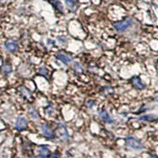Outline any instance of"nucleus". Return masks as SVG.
<instances>
[{
    "mask_svg": "<svg viewBox=\"0 0 158 158\" xmlns=\"http://www.w3.org/2000/svg\"><path fill=\"white\" fill-rule=\"evenodd\" d=\"M49 152L48 147L46 145H42L39 148V156H46Z\"/></svg>",
    "mask_w": 158,
    "mask_h": 158,
    "instance_id": "obj_10",
    "label": "nucleus"
},
{
    "mask_svg": "<svg viewBox=\"0 0 158 158\" xmlns=\"http://www.w3.org/2000/svg\"><path fill=\"white\" fill-rule=\"evenodd\" d=\"M57 59L61 60L65 64H68V62H70L73 60V58H71L65 54H62V53H59L57 55Z\"/></svg>",
    "mask_w": 158,
    "mask_h": 158,
    "instance_id": "obj_8",
    "label": "nucleus"
},
{
    "mask_svg": "<svg viewBox=\"0 0 158 158\" xmlns=\"http://www.w3.org/2000/svg\"><path fill=\"white\" fill-rule=\"evenodd\" d=\"M58 131L59 132L60 135L62 137V138H63L64 140L68 138V133H67V130H66V127H65L64 124H62V123H59V124Z\"/></svg>",
    "mask_w": 158,
    "mask_h": 158,
    "instance_id": "obj_6",
    "label": "nucleus"
},
{
    "mask_svg": "<svg viewBox=\"0 0 158 158\" xmlns=\"http://www.w3.org/2000/svg\"><path fill=\"white\" fill-rule=\"evenodd\" d=\"M41 130H42L44 134L46 137H48V138H51V137L53 136V133H52L51 130L48 127V125H46V124L42 125V127H41Z\"/></svg>",
    "mask_w": 158,
    "mask_h": 158,
    "instance_id": "obj_9",
    "label": "nucleus"
},
{
    "mask_svg": "<svg viewBox=\"0 0 158 158\" xmlns=\"http://www.w3.org/2000/svg\"><path fill=\"white\" fill-rule=\"evenodd\" d=\"M132 82H133V85L134 87H136L138 89H142L145 88V85L142 83L141 80L138 77H134L132 79Z\"/></svg>",
    "mask_w": 158,
    "mask_h": 158,
    "instance_id": "obj_7",
    "label": "nucleus"
},
{
    "mask_svg": "<svg viewBox=\"0 0 158 158\" xmlns=\"http://www.w3.org/2000/svg\"><path fill=\"white\" fill-rule=\"evenodd\" d=\"M156 119L157 117L154 115H147L140 117V120H144V121H153Z\"/></svg>",
    "mask_w": 158,
    "mask_h": 158,
    "instance_id": "obj_12",
    "label": "nucleus"
},
{
    "mask_svg": "<svg viewBox=\"0 0 158 158\" xmlns=\"http://www.w3.org/2000/svg\"><path fill=\"white\" fill-rule=\"evenodd\" d=\"M127 144L128 146H130V148L134 149H141L143 148L142 143L138 139L134 137L127 138Z\"/></svg>",
    "mask_w": 158,
    "mask_h": 158,
    "instance_id": "obj_1",
    "label": "nucleus"
},
{
    "mask_svg": "<svg viewBox=\"0 0 158 158\" xmlns=\"http://www.w3.org/2000/svg\"><path fill=\"white\" fill-rule=\"evenodd\" d=\"M132 23V21L131 19H129V18H127L126 20L123 21V22H116L115 23L114 26L115 28L118 30V31H124L126 30L127 29H128L130 25Z\"/></svg>",
    "mask_w": 158,
    "mask_h": 158,
    "instance_id": "obj_2",
    "label": "nucleus"
},
{
    "mask_svg": "<svg viewBox=\"0 0 158 158\" xmlns=\"http://www.w3.org/2000/svg\"><path fill=\"white\" fill-rule=\"evenodd\" d=\"M5 47L7 48V50H8L10 52H14L17 50L18 48V44L16 42L13 41V40H8L6 44H5Z\"/></svg>",
    "mask_w": 158,
    "mask_h": 158,
    "instance_id": "obj_5",
    "label": "nucleus"
},
{
    "mask_svg": "<svg viewBox=\"0 0 158 158\" xmlns=\"http://www.w3.org/2000/svg\"><path fill=\"white\" fill-rule=\"evenodd\" d=\"M19 91H20V93H21V94H22V97H25V98H29V97H31V93H30V91L28 90L26 88H25V87H21V88L19 89Z\"/></svg>",
    "mask_w": 158,
    "mask_h": 158,
    "instance_id": "obj_11",
    "label": "nucleus"
},
{
    "mask_svg": "<svg viewBox=\"0 0 158 158\" xmlns=\"http://www.w3.org/2000/svg\"><path fill=\"white\" fill-rule=\"evenodd\" d=\"M66 4L69 6L70 8H72V7H74L75 5L77 4V0H65Z\"/></svg>",
    "mask_w": 158,
    "mask_h": 158,
    "instance_id": "obj_14",
    "label": "nucleus"
},
{
    "mask_svg": "<svg viewBox=\"0 0 158 158\" xmlns=\"http://www.w3.org/2000/svg\"><path fill=\"white\" fill-rule=\"evenodd\" d=\"M99 115L104 122H106L108 123H112L114 122L113 119L111 118V116L109 115V114L106 111H101L99 112Z\"/></svg>",
    "mask_w": 158,
    "mask_h": 158,
    "instance_id": "obj_4",
    "label": "nucleus"
},
{
    "mask_svg": "<svg viewBox=\"0 0 158 158\" xmlns=\"http://www.w3.org/2000/svg\"><path fill=\"white\" fill-rule=\"evenodd\" d=\"M2 71H3V73L8 74V73H10L12 71V68H11V66H10V65H8V64H4L3 66L2 67Z\"/></svg>",
    "mask_w": 158,
    "mask_h": 158,
    "instance_id": "obj_13",
    "label": "nucleus"
},
{
    "mask_svg": "<svg viewBox=\"0 0 158 158\" xmlns=\"http://www.w3.org/2000/svg\"><path fill=\"white\" fill-rule=\"evenodd\" d=\"M27 125H28V122H27L26 119L24 117H19L16 122V128L18 130H25L26 128Z\"/></svg>",
    "mask_w": 158,
    "mask_h": 158,
    "instance_id": "obj_3",
    "label": "nucleus"
},
{
    "mask_svg": "<svg viewBox=\"0 0 158 158\" xmlns=\"http://www.w3.org/2000/svg\"><path fill=\"white\" fill-rule=\"evenodd\" d=\"M30 114H31L32 117H33V118H37L38 117L37 112L33 108H30Z\"/></svg>",
    "mask_w": 158,
    "mask_h": 158,
    "instance_id": "obj_15",
    "label": "nucleus"
}]
</instances>
